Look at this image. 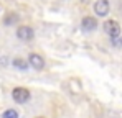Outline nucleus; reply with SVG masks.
<instances>
[{"label":"nucleus","mask_w":122,"mask_h":118,"mask_svg":"<svg viewBox=\"0 0 122 118\" xmlns=\"http://www.w3.org/2000/svg\"><path fill=\"white\" fill-rule=\"evenodd\" d=\"M17 20H18V15H15L13 12H8V13L5 15V18H3V23H5L7 26H10V25H15Z\"/></svg>","instance_id":"6e6552de"},{"label":"nucleus","mask_w":122,"mask_h":118,"mask_svg":"<svg viewBox=\"0 0 122 118\" xmlns=\"http://www.w3.org/2000/svg\"><path fill=\"white\" fill-rule=\"evenodd\" d=\"M30 90L26 87H15L12 90V98L17 102V103H26L30 100Z\"/></svg>","instance_id":"f257e3e1"},{"label":"nucleus","mask_w":122,"mask_h":118,"mask_svg":"<svg viewBox=\"0 0 122 118\" xmlns=\"http://www.w3.org/2000/svg\"><path fill=\"white\" fill-rule=\"evenodd\" d=\"M35 118H45V117H35Z\"/></svg>","instance_id":"f8f14e48"},{"label":"nucleus","mask_w":122,"mask_h":118,"mask_svg":"<svg viewBox=\"0 0 122 118\" xmlns=\"http://www.w3.org/2000/svg\"><path fill=\"white\" fill-rule=\"evenodd\" d=\"M104 31H106L111 38L121 36V25H119V21H116V20H107V21L104 23Z\"/></svg>","instance_id":"f03ea898"},{"label":"nucleus","mask_w":122,"mask_h":118,"mask_svg":"<svg viewBox=\"0 0 122 118\" xmlns=\"http://www.w3.org/2000/svg\"><path fill=\"white\" fill-rule=\"evenodd\" d=\"M12 64H13V67H17V69H20V71H26V69L30 67L28 61L23 59V58H15L12 61Z\"/></svg>","instance_id":"0eeeda50"},{"label":"nucleus","mask_w":122,"mask_h":118,"mask_svg":"<svg viewBox=\"0 0 122 118\" xmlns=\"http://www.w3.org/2000/svg\"><path fill=\"white\" fill-rule=\"evenodd\" d=\"M2 118H20V115H18V112L15 108H7L2 113Z\"/></svg>","instance_id":"1a4fd4ad"},{"label":"nucleus","mask_w":122,"mask_h":118,"mask_svg":"<svg viewBox=\"0 0 122 118\" xmlns=\"http://www.w3.org/2000/svg\"><path fill=\"white\" fill-rule=\"evenodd\" d=\"M94 12L97 17H107L111 12V3L109 0H97L94 3Z\"/></svg>","instance_id":"20e7f679"},{"label":"nucleus","mask_w":122,"mask_h":118,"mask_svg":"<svg viewBox=\"0 0 122 118\" xmlns=\"http://www.w3.org/2000/svg\"><path fill=\"white\" fill-rule=\"evenodd\" d=\"M111 43L114 48H122V36H116V38H111Z\"/></svg>","instance_id":"9d476101"},{"label":"nucleus","mask_w":122,"mask_h":118,"mask_svg":"<svg viewBox=\"0 0 122 118\" xmlns=\"http://www.w3.org/2000/svg\"><path fill=\"white\" fill-rule=\"evenodd\" d=\"M17 36H18V39H21V41H31V39L35 38V31H33V28L28 26V25H20V26L17 28Z\"/></svg>","instance_id":"7ed1b4c3"},{"label":"nucleus","mask_w":122,"mask_h":118,"mask_svg":"<svg viewBox=\"0 0 122 118\" xmlns=\"http://www.w3.org/2000/svg\"><path fill=\"white\" fill-rule=\"evenodd\" d=\"M28 64H30V67H33V69H36V71L45 69V59L41 58V54H38V53H30V56H28Z\"/></svg>","instance_id":"39448f33"},{"label":"nucleus","mask_w":122,"mask_h":118,"mask_svg":"<svg viewBox=\"0 0 122 118\" xmlns=\"http://www.w3.org/2000/svg\"><path fill=\"white\" fill-rule=\"evenodd\" d=\"M81 26L84 31H94L97 28V21H96L94 17H84L81 21Z\"/></svg>","instance_id":"423d86ee"},{"label":"nucleus","mask_w":122,"mask_h":118,"mask_svg":"<svg viewBox=\"0 0 122 118\" xmlns=\"http://www.w3.org/2000/svg\"><path fill=\"white\" fill-rule=\"evenodd\" d=\"M0 67H7V58L0 59Z\"/></svg>","instance_id":"9b49d317"}]
</instances>
